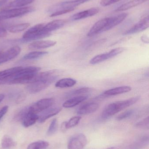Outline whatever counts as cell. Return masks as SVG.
I'll list each match as a JSON object with an SVG mask.
<instances>
[{"label":"cell","mask_w":149,"mask_h":149,"mask_svg":"<svg viewBox=\"0 0 149 149\" xmlns=\"http://www.w3.org/2000/svg\"><path fill=\"white\" fill-rule=\"evenodd\" d=\"M35 0H15L8 3L3 8V9L24 7L33 2Z\"/></svg>","instance_id":"603a6c76"},{"label":"cell","mask_w":149,"mask_h":149,"mask_svg":"<svg viewBox=\"0 0 149 149\" xmlns=\"http://www.w3.org/2000/svg\"><path fill=\"white\" fill-rule=\"evenodd\" d=\"M54 101L52 98L41 99L29 107V110L38 114L51 107L54 104Z\"/></svg>","instance_id":"ba28073f"},{"label":"cell","mask_w":149,"mask_h":149,"mask_svg":"<svg viewBox=\"0 0 149 149\" xmlns=\"http://www.w3.org/2000/svg\"><path fill=\"white\" fill-rule=\"evenodd\" d=\"M87 140L84 134H77L72 136L67 144L68 149H82L87 145Z\"/></svg>","instance_id":"9c48e42d"},{"label":"cell","mask_w":149,"mask_h":149,"mask_svg":"<svg viewBox=\"0 0 149 149\" xmlns=\"http://www.w3.org/2000/svg\"><path fill=\"white\" fill-rule=\"evenodd\" d=\"M77 83V81L72 78H66L59 79L56 84L55 86L59 88L71 87Z\"/></svg>","instance_id":"cb8c5ba5"},{"label":"cell","mask_w":149,"mask_h":149,"mask_svg":"<svg viewBox=\"0 0 149 149\" xmlns=\"http://www.w3.org/2000/svg\"><path fill=\"white\" fill-rule=\"evenodd\" d=\"M88 98V95H79L74 96L66 100L63 104V107L66 108H72L85 101Z\"/></svg>","instance_id":"44dd1931"},{"label":"cell","mask_w":149,"mask_h":149,"mask_svg":"<svg viewBox=\"0 0 149 149\" xmlns=\"http://www.w3.org/2000/svg\"><path fill=\"white\" fill-rule=\"evenodd\" d=\"M22 67V66L13 67L0 71V85L9 84L12 78Z\"/></svg>","instance_id":"8fae6325"},{"label":"cell","mask_w":149,"mask_h":149,"mask_svg":"<svg viewBox=\"0 0 149 149\" xmlns=\"http://www.w3.org/2000/svg\"><path fill=\"white\" fill-rule=\"evenodd\" d=\"M16 142L11 137L8 135L3 136L2 138L1 145L4 149L11 148L16 146Z\"/></svg>","instance_id":"484cf974"},{"label":"cell","mask_w":149,"mask_h":149,"mask_svg":"<svg viewBox=\"0 0 149 149\" xmlns=\"http://www.w3.org/2000/svg\"><path fill=\"white\" fill-rule=\"evenodd\" d=\"M42 76L40 79L30 83L26 87V89L31 94H35L47 88L57 79L58 72L56 70L42 72Z\"/></svg>","instance_id":"6da1fadb"},{"label":"cell","mask_w":149,"mask_h":149,"mask_svg":"<svg viewBox=\"0 0 149 149\" xmlns=\"http://www.w3.org/2000/svg\"><path fill=\"white\" fill-rule=\"evenodd\" d=\"M148 1V0H132L126 3H123L116 9L115 11L119 12L127 10L142 4Z\"/></svg>","instance_id":"7402d4cb"},{"label":"cell","mask_w":149,"mask_h":149,"mask_svg":"<svg viewBox=\"0 0 149 149\" xmlns=\"http://www.w3.org/2000/svg\"><path fill=\"white\" fill-rule=\"evenodd\" d=\"M91 91V89L89 88H81L76 89V90H73V91L70 92L67 95V96L70 97V96H79V95H85V94L89 93Z\"/></svg>","instance_id":"f1b7e54d"},{"label":"cell","mask_w":149,"mask_h":149,"mask_svg":"<svg viewBox=\"0 0 149 149\" xmlns=\"http://www.w3.org/2000/svg\"><path fill=\"white\" fill-rule=\"evenodd\" d=\"M7 35V31L5 28L0 27V38L4 37Z\"/></svg>","instance_id":"8d00e7d4"},{"label":"cell","mask_w":149,"mask_h":149,"mask_svg":"<svg viewBox=\"0 0 149 149\" xmlns=\"http://www.w3.org/2000/svg\"><path fill=\"white\" fill-rule=\"evenodd\" d=\"M5 1H8V0H5Z\"/></svg>","instance_id":"ee69618b"},{"label":"cell","mask_w":149,"mask_h":149,"mask_svg":"<svg viewBox=\"0 0 149 149\" xmlns=\"http://www.w3.org/2000/svg\"><path fill=\"white\" fill-rule=\"evenodd\" d=\"M4 95L3 94H0V103L4 99Z\"/></svg>","instance_id":"ab89813d"},{"label":"cell","mask_w":149,"mask_h":149,"mask_svg":"<svg viewBox=\"0 0 149 149\" xmlns=\"http://www.w3.org/2000/svg\"><path fill=\"white\" fill-rule=\"evenodd\" d=\"M90 1L91 0H72L62 2L51 6L47 10V12L50 15L62 10L68 9H75L77 6Z\"/></svg>","instance_id":"8992f818"},{"label":"cell","mask_w":149,"mask_h":149,"mask_svg":"<svg viewBox=\"0 0 149 149\" xmlns=\"http://www.w3.org/2000/svg\"><path fill=\"white\" fill-rule=\"evenodd\" d=\"M136 127L143 129L148 130L149 128V117H146L141 121L136 123L135 125Z\"/></svg>","instance_id":"1f68e13d"},{"label":"cell","mask_w":149,"mask_h":149,"mask_svg":"<svg viewBox=\"0 0 149 149\" xmlns=\"http://www.w3.org/2000/svg\"><path fill=\"white\" fill-rule=\"evenodd\" d=\"M7 1H5V0H1L0 1V6H2L3 4H4Z\"/></svg>","instance_id":"60d3db41"},{"label":"cell","mask_w":149,"mask_h":149,"mask_svg":"<svg viewBox=\"0 0 149 149\" xmlns=\"http://www.w3.org/2000/svg\"><path fill=\"white\" fill-rule=\"evenodd\" d=\"M66 21L64 20L59 19L54 20L44 25L43 30L45 32L51 33L52 31L57 30L64 27L66 24Z\"/></svg>","instance_id":"d6986e66"},{"label":"cell","mask_w":149,"mask_h":149,"mask_svg":"<svg viewBox=\"0 0 149 149\" xmlns=\"http://www.w3.org/2000/svg\"><path fill=\"white\" fill-rule=\"evenodd\" d=\"M48 52L45 51H34L24 56L23 59L25 60H35L44 56Z\"/></svg>","instance_id":"d4e9b609"},{"label":"cell","mask_w":149,"mask_h":149,"mask_svg":"<svg viewBox=\"0 0 149 149\" xmlns=\"http://www.w3.org/2000/svg\"><path fill=\"white\" fill-rule=\"evenodd\" d=\"M21 52V49L19 46H15L3 52L0 56V64L12 60L17 56Z\"/></svg>","instance_id":"4fadbf2b"},{"label":"cell","mask_w":149,"mask_h":149,"mask_svg":"<svg viewBox=\"0 0 149 149\" xmlns=\"http://www.w3.org/2000/svg\"><path fill=\"white\" fill-rule=\"evenodd\" d=\"M29 26L30 24L29 23H24L10 26L9 27L8 30L11 33H18L25 30Z\"/></svg>","instance_id":"4316f807"},{"label":"cell","mask_w":149,"mask_h":149,"mask_svg":"<svg viewBox=\"0 0 149 149\" xmlns=\"http://www.w3.org/2000/svg\"><path fill=\"white\" fill-rule=\"evenodd\" d=\"M131 88L129 86H122L114 88H111L105 91L102 95L104 96H113L125 93H128L131 91Z\"/></svg>","instance_id":"ffe728a7"},{"label":"cell","mask_w":149,"mask_h":149,"mask_svg":"<svg viewBox=\"0 0 149 149\" xmlns=\"http://www.w3.org/2000/svg\"><path fill=\"white\" fill-rule=\"evenodd\" d=\"M34 10L35 8L31 7L14 8H11V9H3L0 11V22L3 20L22 16Z\"/></svg>","instance_id":"5b68a950"},{"label":"cell","mask_w":149,"mask_h":149,"mask_svg":"<svg viewBox=\"0 0 149 149\" xmlns=\"http://www.w3.org/2000/svg\"><path fill=\"white\" fill-rule=\"evenodd\" d=\"M57 44L55 41L51 40H40L30 44L29 48L31 49H47L54 46Z\"/></svg>","instance_id":"ac0fdd59"},{"label":"cell","mask_w":149,"mask_h":149,"mask_svg":"<svg viewBox=\"0 0 149 149\" xmlns=\"http://www.w3.org/2000/svg\"><path fill=\"white\" fill-rule=\"evenodd\" d=\"M128 16L127 13H122L112 17H108L107 25L106 28V31L110 30L115 26L121 23Z\"/></svg>","instance_id":"2e32d148"},{"label":"cell","mask_w":149,"mask_h":149,"mask_svg":"<svg viewBox=\"0 0 149 149\" xmlns=\"http://www.w3.org/2000/svg\"><path fill=\"white\" fill-rule=\"evenodd\" d=\"M74 9H64L62 10L57 11L55 13H52L50 15V17H54L58 16L64 14H66L74 10Z\"/></svg>","instance_id":"836d02e7"},{"label":"cell","mask_w":149,"mask_h":149,"mask_svg":"<svg viewBox=\"0 0 149 149\" xmlns=\"http://www.w3.org/2000/svg\"><path fill=\"white\" fill-rule=\"evenodd\" d=\"M61 110L62 109L59 107H50L41 112L38 115V121L39 123H43L49 118L58 114Z\"/></svg>","instance_id":"5bb4252c"},{"label":"cell","mask_w":149,"mask_h":149,"mask_svg":"<svg viewBox=\"0 0 149 149\" xmlns=\"http://www.w3.org/2000/svg\"><path fill=\"white\" fill-rule=\"evenodd\" d=\"M49 143L44 141L34 142L28 145L27 149H46L49 147Z\"/></svg>","instance_id":"83f0119b"},{"label":"cell","mask_w":149,"mask_h":149,"mask_svg":"<svg viewBox=\"0 0 149 149\" xmlns=\"http://www.w3.org/2000/svg\"><path fill=\"white\" fill-rule=\"evenodd\" d=\"M99 104L96 102H89L80 107L77 111V113L80 115H85L92 113L99 108Z\"/></svg>","instance_id":"e0dca14e"},{"label":"cell","mask_w":149,"mask_h":149,"mask_svg":"<svg viewBox=\"0 0 149 149\" xmlns=\"http://www.w3.org/2000/svg\"><path fill=\"white\" fill-rule=\"evenodd\" d=\"M81 119L80 116H74L70 119L68 121L66 122V129L71 128L77 126L79 123Z\"/></svg>","instance_id":"f546056e"},{"label":"cell","mask_w":149,"mask_h":149,"mask_svg":"<svg viewBox=\"0 0 149 149\" xmlns=\"http://www.w3.org/2000/svg\"><path fill=\"white\" fill-rule=\"evenodd\" d=\"M141 40L143 42L145 43L148 44L149 38L148 37L146 36H142L141 37Z\"/></svg>","instance_id":"74e56055"},{"label":"cell","mask_w":149,"mask_h":149,"mask_svg":"<svg viewBox=\"0 0 149 149\" xmlns=\"http://www.w3.org/2000/svg\"><path fill=\"white\" fill-rule=\"evenodd\" d=\"M125 50V48L123 47H119L112 49V50L106 53L97 55L91 59L90 61V64L95 65L102 63L121 54Z\"/></svg>","instance_id":"52a82bcc"},{"label":"cell","mask_w":149,"mask_h":149,"mask_svg":"<svg viewBox=\"0 0 149 149\" xmlns=\"http://www.w3.org/2000/svg\"><path fill=\"white\" fill-rule=\"evenodd\" d=\"M120 1L121 0H101L100 4L103 7H106L118 2Z\"/></svg>","instance_id":"e575fe53"},{"label":"cell","mask_w":149,"mask_h":149,"mask_svg":"<svg viewBox=\"0 0 149 149\" xmlns=\"http://www.w3.org/2000/svg\"><path fill=\"white\" fill-rule=\"evenodd\" d=\"M3 52L1 50H0V56H1V55L2 53H3Z\"/></svg>","instance_id":"7bdbcfd3"},{"label":"cell","mask_w":149,"mask_h":149,"mask_svg":"<svg viewBox=\"0 0 149 149\" xmlns=\"http://www.w3.org/2000/svg\"><path fill=\"white\" fill-rule=\"evenodd\" d=\"M108 20V17H105L96 22L88 31L87 36L92 37L105 32Z\"/></svg>","instance_id":"7c38bea8"},{"label":"cell","mask_w":149,"mask_h":149,"mask_svg":"<svg viewBox=\"0 0 149 149\" xmlns=\"http://www.w3.org/2000/svg\"><path fill=\"white\" fill-rule=\"evenodd\" d=\"M149 27V16H146L141 19L130 29L126 31L123 33V35H130L143 31L147 29Z\"/></svg>","instance_id":"30bf717a"},{"label":"cell","mask_w":149,"mask_h":149,"mask_svg":"<svg viewBox=\"0 0 149 149\" xmlns=\"http://www.w3.org/2000/svg\"><path fill=\"white\" fill-rule=\"evenodd\" d=\"M45 24H39L30 28L25 31L22 37V40L24 42L42 39L49 37L51 33L45 32L43 30Z\"/></svg>","instance_id":"277c9868"},{"label":"cell","mask_w":149,"mask_h":149,"mask_svg":"<svg viewBox=\"0 0 149 149\" xmlns=\"http://www.w3.org/2000/svg\"><path fill=\"white\" fill-rule=\"evenodd\" d=\"M58 123L57 119H54L52 120L47 132V135L49 136L54 134L57 130Z\"/></svg>","instance_id":"4dcf8cb0"},{"label":"cell","mask_w":149,"mask_h":149,"mask_svg":"<svg viewBox=\"0 0 149 149\" xmlns=\"http://www.w3.org/2000/svg\"><path fill=\"white\" fill-rule=\"evenodd\" d=\"M8 110V106H4L0 109V121L3 116L7 113Z\"/></svg>","instance_id":"d590c367"},{"label":"cell","mask_w":149,"mask_h":149,"mask_svg":"<svg viewBox=\"0 0 149 149\" xmlns=\"http://www.w3.org/2000/svg\"><path fill=\"white\" fill-rule=\"evenodd\" d=\"M41 68L36 66L22 67L12 78L9 84H30L33 81Z\"/></svg>","instance_id":"3957f363"},{"label":"cell","mask_w":149,"mask_h":149,"mask_svg":"<svg viewBox=\"0 0 149 149\" xmlns=\"http://www.w3.org/2000/svg\"><path fill=\"white\" fill-rule=\"evenodd\" d=\"M134 113V110L133 109H129V110H127L119 115L116 117V120L118 121H121L122 120H124V119H126V118L131 116Z\"/></svg>","instance_id":"d6a6232c"},{"label":"cell","mask_w":149,"mask_h":149,"mask_svg":"<svg viewBox=\"0 0 149 149\" xmlns=\"http://www.w3.org/2000/svg\"><path fill=\"white\" fill-rule=\"evenodd\" d=\"M67 130L66 127V122H64L61 124V130L62 132H65Z\"/></svg>","instance_id":"f35d334b"},{"label":"cell","mask_w":149,"mask_h":149,"mask_svg":"<svg viewBox=\"0 0 149 149\" xmlns=\"http://www.w3.org/2000/svg\"><path fill=\"white\" fill-rule=\"evenodd\" d=\"M140 96H137L110 103L103 110L101 117L104 119H108L120 111L134 105L140 100Z\"/></svg>","instance_id":"7a4b0ae2"},{"label":"cell","mask_w":149,"mask_h":149,"mask_svg":"<svg viewBox=\"0 0 149 149\" xmlns=\"http://www.w3.org/2000/svg\"><path fill=\"white\" fill-rule=\"evenodd\" d=\"M107 149H115V148L114 147H111V148H109Z\"/></svg>","instance_id":"b9f144b4"},{"label":"cell","mask_w":149,"mask_h":149,"mask_svg":"<svg viewBox=\"0 0 149 149\" xmlns=\"http://www.w3.org/2000/svg\"><path fill=\"white\" fill-rule=\"evenodd\" d=\"M99 10V9L98 8H91L73 15L71 19L73 21H77L90 17L98 14Z\"/></svg>","instance_id":"9a60e30c"}]
</instances>
